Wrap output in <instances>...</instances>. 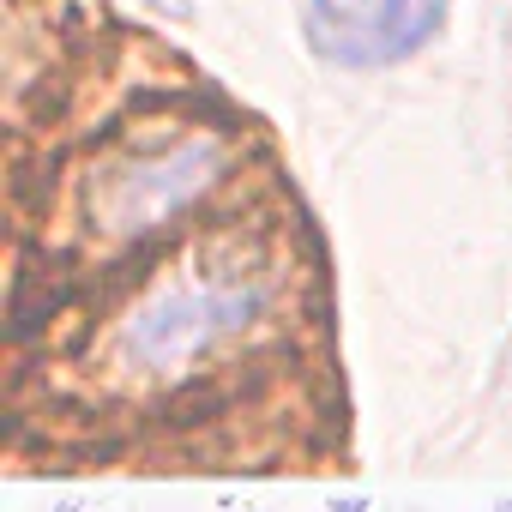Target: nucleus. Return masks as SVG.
Masks as SVG:
<instances>
[{
  "mask_svg": "<svg viewBox=\"0 0 512 512\" xmlns=\"http://www.w3.org/2000/svg\"><path fill=\"white\" fill-rule=\"evenodd\" d=\"M145 7H151V13H163V19H175V25H187V19L199 13L193 0H145Z\"/></svg>",
  "mask_w": 512,
  "mask_h": 512,
  "instance_id": "3",
  "label": "nucleus"
},
{
  "mask_svg": "<svg viewBox=\"0 0 512 512\" xmlns=\"http://www.w3.org/2000/svg\"><path fill=\"white\" fill-rule=\"evenodd\" d=\"M332 512H368V500L362 494H344V500H332Z\"/></svg>",
  "mask_w": 512,
  "mask_h": 512,
  "instance_id": "4",
  "label": "nucleus"
},
{
  "mask_svg": "<svg viewBox=\"0 0 512 512\" xmlns=\"http://www.w3.org/2000/svg\"><path fill=\"white\" fill-rule=\"evenodd\" d=\"M446 25V0H308V43L320 61L368 73L422 55Z\"/></svg>",
  "mask_w": 512,
  "mask_h": 512,
  "instance_id": "2",
  "label": "nucleus"
},
{
  "mask_svg": "<svg viewBox=\"0 0 512 512\" xmlns=\"http://www.w3.org/2000/svg\"><path fill=\"white\" fill-rule=\"evenodd\" d=\"M211 169H217V145H205V139H169L151 151L139 145L133 157L103 169L109 175L103 181V229L121 241H145V235L169 229L199 199Z\"/></svg>",
  "mask_w": 512,
  "mask_h": 512,
  "instance_id": "1",
  "label": "nucleus"
}]
</instances>
